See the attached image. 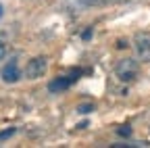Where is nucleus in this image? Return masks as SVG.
I'll list each match as a JSON object with an SVG mask.
<instances>
[{
	"label": "nucleus",
	"instance_id": "f257e3e1",
	"mask_svg": "<svg viewBox=\"0 0 150 148\" xmlns=\"http://www.w3.org/2000/svg\"><path fill=\"white\" fill-rule=\"evenodd\" d=\"M115 75L119 77V81L123 84H129L134 81L138 75H140V65L136 59H121L115 67Z\"/></svg>",
	"mask_w": 150,
	"mask_h": 148
},
{
	"label": "nucleus",
	"instance_id": "f03ea898",
	"mask_svg": "<svg viewBox=\"0 0 150 148\" xmlns=\"http://www.w3.org/2000/svg\"><path fill=\"white\" fill-rule=\"evenodd\" d=\"M48 69V59L46 57H33L31 61H27L25 67V77L27 79H40Z\"/></svg>",
	"mask_w": 150,
	"mask_h": 148
},
{
	"label": "nucleus",
	"instance_id": "7ed1b4c3",
	"mask_svg": "<svg viewBox=\"0 0 150 148\" xmlns=\"http://www.w3.org/2000/svg\"><path fill=\"white\" fill-rule=\"evenodd\" d=\"M134 48H136V54H138L140 61L150 63V33H148V31L136 33V38H134Z\"/></svg>",
	"mask_w": 150,
	"mask_h": 148
},
{
	"label": "nucleus",
	"instance_id": "20e7f679",
	"mask_svg": "<svg viewBox=\"0 0 150 148\" xmlns=\"http://www.w3.org/2000/svg\"><path fill=\"white\" fill-rule=\"evenodd\" d=\"M77 75H81V71H73V73H69V75L54 77V79L48 84V92H52V94H61V92H65L75 79H77Z\"/></svg>",
	"mask_w": 150,
	"mask_h": 148
},
{
	"label": "nucleus",
	"instance_id": "39448f33",
	"mask_svg": "<svg viewBox=\"0 0 150 148\" xmlns=\"http://www.w3.org/2000/svg\"><path fill=\"white\" fill-rule=\"evenodd\" d=\"M0 79H2L4 84H17L19 79H21V69H19V65H17V59H11L2 67V71H0Z\"/></svg>",
	"mask_w": 150,
	"mask_h": 148
},
{
	"label": "nucleus",
	"instance_id": "423d86ee",
	"mask_svg": "<svg viewBox=\"0 0 150 148\" xmlns=\"http://www.w3.org/2000/svg\"><path fill=\"white\" fill-rule=\"evenodd\" d=\"M79 4L86 6H102V4H110V2H117V0H77Z\"/></svg>",
	"mask_w": 150,
	"mask_h": 148
},
{
	"label": "nucleus",
	"instance_id": "0eeeda50",
	"mask_svg": "<svg viewBox=\"0 0 150 148\" xmlns=\"http://www.w3.org/2000/svg\"><path fill=\"white\" fill-rule=\"evenodd\" d=\"M92 110H96V106H94L92 102H81V104L77 106V113H79V115H90Z\"/></svg>",
	"mask_w": 150,
	"mask_h": 148
},
{
	"label": "nucleus",
	"instance_id": "6e6552de",
	"mask_svg": "<svg viewBox=\"0 0 150 148\" xmlns=\"http://www.w3.org/2000/svg\"><path fill=\"white\" fill-rule=\"evenodd\" d=\"M117 134H119L121 138H129V136H131V127H129V125H121V127H117Z\"/></svg>",
	"mask_w": 150,
	"mask_h": 148
},
{
	"label": "nucleus",
	"instance_id": "1a4fd4ad",
	"mask_svg": "<svg viewBox=\"0 0 150 148\" xmlns=\"http://www.w3.org/2000/svg\"><path fill=\"white\" fill-rule=\"evenodd\" d=\"M15 134V127H11V129H6V132H0V140H6V138H11Z\"/></svg>",
	"mask_w": 150,
	"mask_h": 148
},
{
	"label": "nucleus",
	"instance_id": "9d476101",
	"mask_svg": "<svg viewBox=\"0 0 150 148\" xmlns=\"http://www.w3.org/2000/svg\"><path fill=\"white\" fill-rule=\"evenodd\" d=\"M6 57V44L2 42V40H0V61H2Z\"/></svg>",
	"mask_w": 150,
	"mask_h": 148
},
{
	"label": "nucleus",
	"instance_id": "9b49d317",
	"mask_svg": "<svg viewBox=\"0 0 150 148\" xmlns=\"http://www.w3.org/2000/svg\"><path fill=\"white\" fill-rule=\"evenodd\" d=\"M81 38H83V40H90V38H92V29H86V31L81 33Z\"/></svg>",
	"mask_w": 150,
	"mask_h": 148
},
{
	"label": "nucleus",
	"instance_id": "f8f14e48",
	"mask_svg": "<svg viewBox=\"0 0 150 148\" xmlns=\"http://www.w3.org/2000/svg\"><path fill=\"white\" fill-rule=\"evenodd\" d=\"M125 46H127L125 40H119V42H117V48H125Z\"/></svg>",
	"mask_w": 150,
	"mask_h": 148
},
{
	"label": "nucleus",
	"instance_id": "ddd939ff",
	"mask_svg": "<svg viewBox=\"0 0 150 148\" xmlns=\"http://www.w3.org/2000/svg\"><path fill=\"white\" fill-rule=\"evenodd\" d=\"M2 15H4V6L0 4V19H2Z\"/></svg>",
	"mask_w": 150,
	"mask_h": 148
}]
</instances>
